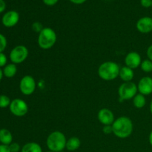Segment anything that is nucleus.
Here are the masks:
<instances>
[{"label":"nucleus","instance_id":"nucleus-37","mask_svg":"<svg viewBox=\"0 0 152 152\" xmlns=\"http://www.w3.org/2000/svg\"><path fill=\"white\" fill-rule=\"evenodd\" d=\"M151 7H152V6H151Z\"/></svg>","mask_w":152,"mask_h":152},{"label":"nucleus","instance_id":"nucleus-7","mask_svg":"<svg viewBox=\"0 0 152 152\" xmlns=\"http://www.w3.org/2000/svg\"><path fill=\"white\" fill-rule=\"evenodd\" d=\"M37 88V83L32 76L25 75L21 79L19 83L20 91L25 96H30L35 91Z\"/></svg>","mask_w":152,"mask_h":152},{"label":"nucleus","instance_id":"nucleus-17","mask_svg":"<svg viewBox=\"0 0 152 152\" xmlns=\"http://www.w3.org/2000/svg\"><path fill=\"white\" fill-rule=\"evenodd\" d=\"M21 152H42V148L37 142H29L22 147Z\"/></svg>","mask_w":152,"mask_h":152},{"label":"nucleus","instance_id":"nucleus-8","mask_svg":"<svg viewBox=\"0 0 152 152\" xmlns=\"http://www.w3.org/2000/svg\"><path fill=\"white\" fill-rule=\"evenodd\" d=\"M10 111L16 117H23L28 112V105L22 99L16 98L13 99L9 106Z\"/></svg>","mask_w":152,"mask_h":152},{"label":"nucleus","instance_id":"nucleus-10","mask_svg":"<svg viewBox=\"0 0 152 152\" xmlns=\"http://www.w3.org/2000/svg\"><path fill=\"white\" fill-rule=\"evenodd\" d=\"M97 119L100 123L103 126H110L112 125L115 120L114 113L108 108H102L98 111Z\"/></svg>","mask_w":152,"mask_h":152},{"label":"nucleus","instance_id":"nucleus-6","mask_svg":"<svg viewBox=\"0 0 152 152\" xmlns=\"http://www.w3.org/2000/svg\"><path fill=\"white\" fill-rule=\"evenodd\" d=\"M29 51L26 46L19 45L13 48L10 51L9 57L13 64H20L25 62L28 58Z\"/></svg>","mask_w":152,"mask_h":152},{"label":"nucleus","instance_id":"nucleus-11","mask_svg":"<svg viewBox=\"0 0 152 152\" xmlns=\"http://www.w3.org/2000/svg\"><path fill=\"white\" fill-rule=\"evenodd\" d=\"M137 89L140 94L148 96L152 94V78L150 77H143L137 83Z\"/></svg>","mask_w":152,"mask_h":152},{"label":"nucleus","instance_id":"nucleus-27","mask_svg":"<svg viewBox=\"0 0 152 152\" xmlns=\"http://www.w3.org/2000/svg\"><path fill=\"white\" fill-rule=\"evenodd\" d=\"M102 132L105 134H110L113 133L112 126L111 125H110V126H104L103 129H102Z\"/></svg>","mask_w":152,"mask_h":152},{"label":"nucleus","instance_id":"nucleus-21","mask_svg":"<svg viewBox=\"0 0 152 152\" xmlns=\"http://www.w3.org/2000/svg\"><path fill=\"white\" fill-rule=\"evenodd\" d=\"M10 102H11V100L8 96L4 94L0 95V108H7V107L10 106Z\"/></svg>","mask_w":152,"mask_h":152},{"label":"nucleus","instance_id":"nucleus-26","mask_svg":"<svg viewBox=\"0 0 152 152\" xmlns=\"http://www.w3.org/2000/svg\"><path fill=\"white\" fill-rule=\"evenodd\" d=\"M141 5L145 8H148L152 6V0H140Z\"/></svg>","mask_w":152,"mask_h":152},{"label":"nucleus","instance_id":"nucleus-15","mask_svg":"<svg viewBox=\"0 0 152 152\" xmlns=\"http://www.w3.org/2000/svg\"><path fill=\"white\" fill-rule=\"evenodd\" d=\"M0 142L3 145H9L13 142V135L6 129H0Z\"/></svg>","mask_w":152,"mask_h":152},{"label":"nucleus","instance_id":"nucleus-22","mask_svg":"<svg viewBox=\"0 0 152 152\" xmlns=\"http://www.w3.org/2000/svg\"><path fill=\"white\" fill-rule=\"evenodd\" d=\"M7 39L3 34H0V53H3L7 47Z\"/></svg>","mask_w":152,"mask_h":152},{"label":"nucleus","instance_id":"nucleus-18","mask_svg":"<svg viewBox=\"0 0 152 152\" xmlns=\"http://www.w3.org/2000/svg\"><path fill=\"white\" fill-rule=\"evenodd\" d=\"M16 73H17V67L16 64H7L3 69V75L7 78H12L16 75Z\"/></svg>","mask_w":152,"mask_h":152},{"label":"nucleus","instance_id":"nucleus-32","mask_svg":"<svg viewBox=\"0 0 152 152\" xmlns=\"http://www.w3.org/2000/svg\"><path fill=\"white\" fill-rule=\"evenodd\" d=\"M69 1L75 4H82L86 2L87 0H69Z\"/></svg>","mask_w":152,"mask_h":152},{"label":"nucleus","instance_id":"nucleus-33","mask_svg":"<svg viewBox=\"0 0 152 152\" xmlns=\"http://www.w3.org/2000/svg\"><path fill=\"white\" fill-rule=\"evenodd\" d=\"M148 141H149L150 145H151L152 146V131L151 132H150L149 136H148Z\"/></svg>","mask_w":152,"mask_h":152},{"label":"nucleus","instance_id":"nucleus-36","mask_svg":"<svg viewBox=\"0 0 152 152\" xmlns=\"http://www.w3.org/2000/svg\"><path fill=\"white\" fill-rule=\"evenodd\" d=\"M47 152H53V151H47Z\"/></svg>","mask_w":152,"mask_h":152},{"label":"nucleus","instance_id":"nucleus-14","mask_svg":"<svg viewBox=\"0 0 152 152\" xmlns=\"http://www.w3.org/2000/svg\"><path fill=\"white\" fill-rule=\"evenodd\" d=\"M119 77L124 83L132 82L134 79V72L133 69L129 68V67H122V68H120Z\"/></svg>","mask_w":152,"mask_h":152},{"label":"nucleus","instance_id":"nucleus-24","mask_svg":"<svg viewBox=\"0 0 152 152\" xmlns=\"http://www.w3.org/2000/svg\"><path fill=\"white\" fill-rule=\"evenodd\" d=\"M43 28H43L42 25L40 22H34V23H33L32 29H33V31H35V32L39 33L40 31L43 29Z\"/></svg>","mask_w":152,"mask_h":152},{"label":"nucleus","instance_id":"nucleus-25","mask_svg":"<svg viewBox=\"0 0 152 152\" xmlns=\"http://www.w3.org/2000/svg\"><path fill=\"white\" fill-rule=\"evenodd\" d=\"M7 58L6 55L3 53H0V68L4 67L7 65Z\"/></svg>","mask_w":152,"mask_h":152},{"label":"nucleus","instance_id":"nucleus-29","mask_svg":"<svg viewBox=\"0 0 152 152\" xmlns=\"http://www.w3.org/2000/svg\"><path fill=\"white\" fill-rule=\"evenodd\" d=\"M146 55L148 59L152 61V45H151L148 48V49H147Z\"/></svg>","mask_w":152,"mask_h":152},{"label":"nucleus","instance_id":"nucleus-20","mask_svg":"<svg viewBox=\"0 0 152 152\" xmlns=\"http://www.w3.org/2000/svg\"><path fill=\"white\" fill-rule=\"evenodd\" d=\"M140 68L142 69V71H144L145 73L152 72V61L148 59L142 61Z\"/></svg>","mask_w":152,"mask_h":152},{"label":"nucleus","instance_id":"nucleus-16","mask_svg":"<svg viewBox=\"0 0 152 152\" xmlns=\"http://www.w3.org/2000/svg\"><path fill=\"white\" fill-rule=\"evenodd\" d=\"M80 145H81L80 140L77 137H72L67 140L65 148L69 151H77L80 148Z\"/></svg>","mask_w":152,"mask_h":152},{"label":"nucleus","instance_id":"nucleus-34","mask_svg":"<svg viewBox=\"0 0 152 152\" xmlns=\"http://www.w3.org/2000/svg\"><path fill=\"white\" fill-rule=\"evenodd\" d=\"M3 76H4L3 75V71L1 69V68H0V81H1V79H2Z\"/></svg>","mask_w":152,"mask_h":152},{"label":"nucleus","instance_id":"nucleus-1","mask_svg":"<svg viewBox=\"0 0 152 152\" xmlns=\"http://www.w3.org/2000/svg\"><path fill=\"white\" fill-rule=\"evenodd\" d=\"M113 134L117 137L120 139H126L129 137L133 132L134 126L132 120L129 117L123 116L114 120L113 123Z\"/></svg>","mask_w":152,"mask_h":152},{"label":"nucleus","instance_id":"nucleus-5","mask_svg":"<svg viewBox=\"0 0 152 152\" xmlns=\"http://www.w3.org/2000/svg\"><path fill=\"white\" fill-rule=\"evenodd\" d=\"M137 86L133 82L123 83L118 88V96L120 102L133 99L137 94Z\"/></svg>","mask_w":152,"mask_h":152},{"label":"nucleus","instance_id":"nucleus-30","mask_svg":"<svg viewBox=\"0 0 152 152\" xmlns=\"http://www.w3.org/2000/svg\"><path fill=\"white\" fill-rule=\"evenodd\" d=\"M0 152H10L8 145L1 144L0 145Z\"/></svg>","mask_w":152,"mask_h":152},{"label":"nucleus","instance_id":"nucleus-31","mask_svg":"<svg viewBox=\"0 0 152 152\" xmlns=\"http://www.w3.org/2000/svg\"><path fill=\"white\" fill-rule=\"evenodd\" d=\"M6 8V3L4 0H0V13L4 11Z\"/></svg>","mask_w":152,"mask_h":152},{"label":"nucleus","instance_id":"nucleus-9","mask_svg":"<svg viewBox=\"0 0 152 152\" xmlns=\"http://www.w3.org/2000/svg\"><path fill=\"white\" fill-rule=\"evenodd\" d=\"M19 21V14L16 10H10L3 15L1 18L2 25L6 28H12L17 25Z\"/></svg>","mask_w":152,"mask_h":152},{"label":"nucleus","instance_id":"nucleus-3","mask_svg":"<svg viewBox=\"0 0 152 152\" xmlns=\"http://www.w3.org/2000/svg\"><path fill=\"white\" fill-rule=\"evenodd\" d=\"M67 139L65 134L59 131H54L48 136L46 145L49 151L53 152H61L66 146Z\"/></svg>","mask_w":152,"mask_h":152},{"label":"nucleus","instance_id":"nucleus-35","mask_svg":"<svg viewBox=\"0 0 152 152\" xmlns=\"http://www.w3.org/2000/svg\"><path fill=\"white\" fill-rule=\"evenodd\" d=\"M149 109H150V112H151V114H152V100L151 101V102H150Z\"/></svg>","mask_w":152,"mask_h":152},{"label":"nucleus","instance_id":"nucleus-28","mask_svg":"<svg viewBox=\"0 0 152 152\" xmlns=\"http://www.w3.org/2000/svg\"><path fill=\"white\" fill-rule=\"evenodd\" d=\"M44 4L48 6H53L59 1V0H42Z\"/></svg>","mask_w":152,"mask_h":152},{"label":"nucleus","instance_id":"nucleus-13","mask_svg":"<svg viewBox=\"0 0 152 152\" xmlns=\"http://www.w3.org/2000/svg\"><path fill=\"white\" fill-rule=\"evenodd\" d=\"M136 28L142 34H148L152 32V18L144 16L138 19L136 23Z\"/></svg>","mask_w":152,"mask_h":152},{"label":"nucleus","instance_id":"nucleus-12","mask_svg":"<svg viewBox=\"0 0 152 152\" xmlns=\"http://www.w3.org/2000/svg\"><path fill=\"white\" fill-rule=\"evenodd\" d=\"M141 62H142L141 56L136 51L129 52L125 57L126 66L133 70L137 68L138 67H140Z\"/></svg>","mask_w":152,"mask_h":152},{"label":"nucleus","instance_id":"nucleus-4","mask_svg":"<svg viewBox=\"0 0 152 152\" xmlns=\"http://www.w3.org/2000/svg\"><path fill=\"white\" fill-rule=\"evenodd\" d=\"M57 37L54 30L52 29L51 28H44L38 35V39H37V42H38L39 47L43 50H48L56 43Z\"/></svg>","mask_w":152,"mask_h":152},{"label":"nucleus","instance_id":"nucleus-23","mask_svg":"<svg viewBox=\"0 0 152 152\" xmlns=\"http://www.w3.org/2000/svg\"><path fill=\"white\" fill-rule=\"evenodd\" d=\"M8 146L10 152H19L21 151V149H22L19 144L17 143V142H12Z\"/></svg>","mask_w":152,"mask_h":152},{"label":"nucleus","instance_id":"nucleus-19","mask_svg":"<svg viewBox=\"0 0 152 152\" xmlns=\"http://www.w3.org/2000/svg\"><path fill=\"white\" fill-rule=\"evenodd\" d=\"M145 104H146L145 96L141 94H137L133 98V105L136 108L140 109V108H144Z\"/></svg>","mask_w":152,"mask_h":152},{"label":"nucleus","instance_id":"nucleus-2","mask_svg":"<svg viewBox=\"0 0 152 152\" xmlns=\"http://www.w3.org/2000/svg\"><path fill=\"white\" fill-rule=\"evenodd\" d=\"M120 68L118 64L112 61L104 62L99 66L97 70L99 78L105 81H111L119 77Z\"/></svg>","mask_w":152,"mask_h":152}]
</instances>
